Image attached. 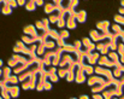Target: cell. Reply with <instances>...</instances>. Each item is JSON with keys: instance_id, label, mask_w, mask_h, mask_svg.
Wrapping results in <instances>:
<instances>
[{"instance_id": "obj_4", "label": "cell", "mask_w": 124, "mask_h": 99, "mask_svg": "<svg viewBox=\"0 0 124 99\" xmlns=\"http://www.w3.org/2000/svg\"><path fill=\"white\" fill-rule=\"evenodd\" d=\"M105 82H106V79L102 77V76H99V75H90L89 79L87 80V83L90 87H93L95 85H102Z\"/></svg>"}, {"instance_id": "obj_16", "label": "cell", "mask_w": 124, "mask_h": 99, "mask_svg": "<svg viewBox=\"0 0 124 99\" xmlns=\"http://www.w3.org/2000/svg\"><path fill=\"white\" fill-rule=\"evenodd\" d=\"M21 41L24 44V45H33V44H36V38H31V36H28V35H22L21 38Z\"/></svg>"}, {"instance_id": "obj_33", "label": "cell", "mask_w": 124, "mask_h": 99, "mask_svg": "<svg viewBox=\"0 0 124 99\" xmlns=\"http://www.w3.org/2000/svg\"><path fill=\"white\" fill-rule=\"evenodd\" d=\"M34 27L36 28L38 32H46V29H45V27H43V24H42L41 21H36L35 24H34Z\"/></svg>"}, {"instance_id": "obj_2", "label": "cell", "mask_w": 124, "mask_h": 99, "mask_svg": "<svg viewBox=\"0 0 124 99\" xmlns=\"http://www.w3.org/2000/svg\"><path fill=\"white\" fill-rule=\"evenodd\" d=\"M110 44H111V38H104L101 41H99L95 45V49L98 50L102 56H106L110 52Z\"/></svg>"}, {"instance_id": "obj_40", "label": "cell", "mask_w": 124, "mask_h": 99, "mask_svg": "<svg viewBox=\"0 0 124 99\" xmlns=\"http://www.w3.org/2000/svg\"><path fill=\"white\" fill-rule=\"evenodd\" d=\"M65 44H66V42H65V40H63V39H60V38L55 41V45H57V46H59V47H63Z\"/></svg>"}, {"instance_id": "obj_17", "label": "cell", "mask_w": 124, "mask_h": 99, "mask_svg": "<svg viewBox=\"0 0 124 99\" xmlns=\"http://www.w3.org/2000/svg\"><path fill=\"white\" fill-rule=\"evenodd\" d=\"M75 19L78 23H85V21H87V12L84 10L77 11V15H76V18Z\"/></svg>"}, {"instance_id": "obj_8", "label": "cell", "mask_w": 124, "mask_h": 99, "mask_svg": "<svg viewBox=\"0 0 124 99\" xmlns=\"http://www.w3.org/2000/svg\"><path fill=\"white\" fill-rule=\"evenodd\" d=\"M1 70H2V74H1V76H0V82L6 85L7 79L12 75V69H11L10 66H4Z\"/></svg>"}, {"instance_id": "obj_22", "label": "cell", "mask_w": 124, "mask_h": 99, "mask_svg": "<svg viewBox=\"0 0 124 99\" xmlns=\"http://www.w3.org/2000/svg\"><path fill=\"white\" fill-rule=\"evenodd\" d=\"M43 10H45V13L51 15V13H53V12L55 11V7H54V5H53L52 2H45Z\"/></svg>"}, {"instance_id": "obj_32", "label": "cell", "mask_w": 124, "mask_h": 99, "mask_svg": "<svg viewBox=\"0 0 124 99\" xmlns=\"http://www.w3.org/2000/svg\"><path fill=\"white\" fill-rule=\"evenodd\" d=\"M58 33H59V38L63 39V40H65V39H68V38L70 36V33H69L68 30H65V29H62V30L58 32Z\"/></svg>"}, {"instance_id": "obj_31", "label": "cell", "mask_w": 124, "mask_h": 99, "mask_svg": "<svg viewBox=\"0 0 124 99\" xmlns=\"http://www.w3.org/2000/svg\"><path fill=\"white\" fill-rule=\"evenodd\" d=\"M113 19H115L116 24H118V25H121V27L124 24V17L121 16V15H116V16L113 17Z\"/></svg>"}, {"instance_id": "obj_30", "label": "cell", "mask_w": 124, "mask_h": 99, "mask_svg": "<svg viewBox=\"0 0 124 99\" xmlns=\"http://www.w3.org/2000/svg\"><path fill=\"white\" fill-rule=\"evenodd\" d=\"M43 46H45V49L46 50H52V49H54L57 45H55V41H53V40H47L45 44H43Z\"/></svg>"}, {"instance_id": "obj_6", "label": "cell", "mask_w": 124, "mask_h": 99, "mask_svg": "<svg viewBox=\"0 0 124 99\" xmlns=\"http://www.w3.org/2000/svg\"><path fill=\"white\" fill-rule=\"evenodd\" d=\"M96 63H99V66H104V68H108V69L115 68V64L107 58V56H100Z\"/></svg>"}, {"instance_id": "obj_21", "label": "cell", "mask_w": 124, "mask_h": 99, "mask_svg": "<svg viewBox=\"0 0 124 99\" xmlns=\"http://www.w3.org/2000/svg\"><path fill=\"white\" fill-rule=\"evenodd\" d=\"M65 27H68L69 29H75L77 27V23H76V19L72 17V16H69L68 19H66V24Z\"/></svg>"}, {"instance_id": "obj_41", "label": "cell", "mask_w": 124, "mask_h": 99, "mask_svg": "<svg viewBox=\"0 0 124 99\" xmlns=\"http://www.w3.org/2000/svg\"><path fill=\"white\" fill-rule=\"evenodd\" d=\"M25 4H27L25 0H17V5L18 6H25Z\"/></svg>"}, {"instance_id": "obj_46", "label": "cell", "mask_w": 124, "mask_h": 99, "mask_svg": "<svg viewBox=\"0 0 124 99\" xmlns=\"http://www.w3.org/2000/svg\"><path fill=\"white\" fill-rule=\"evenodd\" d=\"M2 64H4V63H2V60L0 59V68H2Z\"/></svg>"}, {"instance_id": "obj_24", "label": "cell", "mask_w": 124, "mask_h": 99, "mask_svg": "<svg viewBox=\"0 0 124 99\" xmlns=\"http://www.w3.org/2000/svg\"><path fill=\"white\" fill-rule=\"evenodd\" d=\"M47 35H48V38H51V40H53V41H57V40L59 39V33H58L57 30H54V29H49V30L47 32Z\"/></svg>"}, {"instance_id": "obj_12", "label": "cell", "mask_w": 124, "mask_h": 99, "mask_svg": "<svg viewBox=\"0 0 124 99\" xmlns=\"http://www.w3.org/2000/svg\"><path fill=\"white\" fill-rule=\"evenodd\" d=\"M75 81H76L77 83L85 82V74L83 73L78 66H76V70H75Z\"/></svg>"}, {"instance_id": "obj_42", "label": "cell", "mask_w": 124, "mask_h": 99, "mask_svg": "<svg viewBox=\"0 0 124 99\" xmlns=\"http://www.w3.org/2000/svg\"><path fill=\"white\" fill-rule=\"evenodd\" d=\"M93 99H104V98H102L101 93H95V94H93Z\"/></svg>"}, {"instance_id": "obj_47", "label": "cell", "mask_w": 124, "mask_h": 99, "mask_svg": "<svg viewBox=\"0 0 124 99\" xmlns=\"http://www.w3.org/2000/svg\"><path fill=\"white\" fill-rule=\"evenodd\" d=\"M119 99H124V97H123V94H122V96H119Z\"/></svg>"}, {"instance_id": "obj_11", "label": "cell", "mask_w": 124, "mask_h": 99, "mask_svg": "<svg viewBox=\"0 0 124 99\" xmlns=\"http://www.w3.org/2000/svg\"><path fill=\"white\" fill-rule=\"evenodd\" d=\"M81 42H82L83 49L87 50L88 52H93V51L95 50V44H94V42H92V40H90L89 38H83Z\"/></svg>"}, {"instance_id": "obj_34", "label": "cell", "mask_w": 124, "mask_h": 99, "mask_svg": "<svg viewBox=\"0 0 124 99\" xmlns=\"http://www.w3.org/2000/svg\"><path fill=\"white\" fill-rule=\"evenodd\" d=\"M45 71L47 73V75L49 76L51 74H55L57 73V69H55V66H47V68H45Z\"/></svg>"}, {"instance_id": "obj_45", "label": "cell", "mask_w": 124, "mask_h": 99, "mask_svg": "<svg viewBox=\"0 0 124 99\" xmlns=\"http://www.w3.org/2000/svg\"><path fill=\"white\" fill-rule=\"evenodd\" d=\"M78 99H89V97H88L87 94H83V96H80V98Z\"/></svg>"}, {"instance_id": "obj_44", "label": "cell", "mask_w": 124, "mask_h": 99, "mask_svg": "<svg viewBox=\"0 0 124 99\" xmlns=\"http://www.w3.org/2000/svg\"><path fill=\"white\" fill-rule=\"evenodd\" d=\"M118 12H119L118 15H121V16H123V13H124V8H123V7H119V10H118Z\"/></svg>"}, {"instance_id": "obj_26", "label": "cell", "mask_w": 124, "mask_h": 99, "mask_svg": "<svg viewBox=\"0 0 124 99\" xmlns=\"http://www.w3.org/2000/svg\"><path fill=\"white\" fill-rule=\"evenodd\" d=\"M25 10L27 11H35L36 10V5H35V0H29L25 4Z\"/></svg>"}, {"instance_id": "obj_1", "label": "cell", "mask_w": 124, "mask_h": 99, "mask_svg": "<svg viewBox=\"0 0 124 99\" xmlns=\"http://www.w3.org/2000/svg\"><path fill=\"white\" fill-rule=\"evenodd\" d=\"M110 25L111 23L108 21H100L96 23V30H99L104 35V38H112L113 34L110 32Z\"/></svg>"}, {"instance_id": "obj_20", "label": "cell", "mask_w": 124, "mask_h": 99, "mask_svg": "<svg viewBox=\"0 0 124 99\" xmlns=\"http://www.w3.org/2000/svg\"><path fill=\"white\" fill-rule=\"evenodd\" d=\"M107 80H106V82L105 83H102V85H95V86H93L92 87V92H93V94H95V93H101L105 88H106V86H107Z\"/></svg>"}, {"instance_id": "obj_37", "label": "cell", "mask_w": 124, "mask_h": 99, "mask_svg": "<svg viewBox=\"0 0 124 99\" xmlns=\"http://www.w3.org/2000/svg\"><path fill=\"white\" fill-rule=\"evenodd\" d=\"M72 46L75 47L76 50H78V51H81V50L83 49V46H82V42H81V40H76L74 44H72Z\"/></svg>"}, {"instance_id": "obj_18", "label": "cell", "mask_w": 124, "mask_h": 99, "mask_svg": "<svg viewBox=\"0 0 124 99\" xmlns=\"http://www.w3.org/2000/svg\"><path fill=\"white\" fill-rule=\"evenodd\" d=\"M107 58L115 64V66H116V64L119 63V56H118L116 52H113V51H110V52L107 53Z\"/></svg>"}, {"instance_id": "obj_29", "label": "cell", "mask_w": 124, "mask_h": 99, "mask_svg": "<svg viewBox=\"0 0 124 99\" xmlns=\"http://www.w3.org/2000/svg\"><path fill=\"white\" fill-rule=\"evenodd\" d=\"M2 15H6V16H8V15H11L12 13V8L10 7V6H7V5H4L2 4V7H1V11H0Z\"/></svg>"}, {"instance_id": "obj_52", "label": "cell", "mask_w": 124, "mask_h": 99, "mask_svg": "<svg viewBox=\"0 0 124 99\" xmlns=\"http://www.w3.org/2000/svg\"><path fill=\"white\" fill-rule=\"evenodd\" d=\"M0 99H2V98H1V96H0Z\"/></svg>"}, {"instance_id": "obj_13", "label": "cell", "mask_w": 124, "mask_h": 99, "mask_svg": "<svg viewBox=\"0 0 124 99\" xmlns=\"http://www.w3.org/2000/svg\"><path fill=\"white\" fill-rule=\"evenodd\" d=\"M72 65H75V64H66V65L62 66L59 70H57V75H58V77H59V79H64V77L66 76L68 71L71 69V66H72Z\"/></svg>"}, {"instance_id": "obj_38", "label": "cell", "mask_w": 124, "mask_h": 99, "mask_svg": "<svg viewBox=\"0 0 124 99\" xmlns=\"http://www.w3.org/2000/svg\"><path fill=\"white\" fill-rule=\"evenodd\" d=\"M17 64H18V62L15 60V59H12V58H10V59L7 60V66H10V68H15Z\"/></svg>"}, {"instance_id": "obj_14", "label": "cell", "mask_w": 124, "mask_h": 99, "mask_svg": "<svg viewBox=\"0 0 124 99\" xmlns=\"http://www.w3.org/2000/svg\"><path fill=\"white\" fill-rule=\"evenodd\" d=\"M7 87V92L10 93L11 98H18L19 97V87L16 86H11V85H6Z\"/></svg>"}, {"instance_id": "obj_48", "label": "cell", "mask_w": 124, "mask_h": 99, "mask_svg": "<svg viewBox=\"0 0 124 99\" xmlns=\"http://www.w3.org/2000/svg\"><path fill=\"white\" fill-rule=\"evenodd\" d=\"M1 74H2V70H1V68H0V76H1Z\"/></svg>"}, {"instance_id": "obj_5", "label": "cell", "mask_w": 124, "mask_h": 99, "mask_svg": "<svg viewBox=\"0 0 124 99\" xmlns=\"http://www.w3.org/2000/svg\"><path fill=\"white\" fill-rule=\"evenodd\" d=\"M66 64H74V59H72V56L69 54V53H65V52H62V56H60V60H59V66H64Z\"/></svg>"}, {"instance_id": "obj_3", "label": "cell", "mask_w": 124, "mask_h": 99, "mask_svg": "<svg viewBox=\"0 0 124 99\" xmlns=\"http://www.w3.org/2000/svg\"><path fill=\"white\" fill-rule=\"evenodd\" d=\"M94 73H96L99 76H102V77H105L106 80H112L113 79V76H112V71H111V69H108V68H104V66H95L94 68Z\"/></svg>"}, {"instance_id": "obj_27", "label": "cell", "mask_w": 124, "mask_h": 99, "mask_svg": "<svg viewBox=\"0 0 124 99\" xmlns=\"http://www.w3.org/2000/svg\"><path fill=\"white\" fill-rule=\"evenodd\" d=\"M1 4H4V5H7V6H10L11 8H16L18 5H17V0H2L1 1Z\"/></svg>"}, {"instance_id": "obj_9", "label": "cell", "mask_w": 124, "mask_h": 99, "mask_svg": "<svg viewBox=\"0 0 124 99\" xmlns=\"http://www.w3.org/2000/svg\"><path fill=\"white\" fill-rule=\"evenodd\" d=\"M77 66L82 70L84 74H87V75H93V73H94V66H93V65L87 64L85 62H83V63H78V64H77Z\"/></svg>"}, {"instance_id": "obj_15", "label": "cell", "mask_w": 124, "mask_h": 99, "mask_svg": "<svg viewBox=\"0 0 124 99\" xmlns=\"http://www.w3.org/2000/svg\"><path fill=\"white\" fill-rule=\"evenodd\" d=\"M123 70H124L123 64H121V63L116 64V66H115V69L112 71V76L115 79H119L121 76H123Z\"/></svg>"}, {"instance_id": "obj_19", "label": "cell", "mask_w": 124, "mask_h": 99, "mask_svg": "<svg viewBox=\"0 0 124 99\" xmlns=\"http://www.w3.org/2000/svg\"><path fill=\"white\" fill-rule=\"evenodd\" d=\"M76 66H77V65H72L71 69L68 71V74H66V76H65V79H66L68 82L75 81V70H76Z\"/></svg>"}, {"instance_id": "obj_10", "label": "cell", "mask_w": 124, "mask_h": 99, "mask_svg": "<svg viewBox=\"0 0 124 99\" xmlns=\"http://www.w3.org/2000/svg\"><path fill=\"white\" fill-rule=\"evenodd\" d=\"M89 39L92 40V41H94V42H99V41H101L102 39H104V35L99 32V30H96V29H93V30H90L89 32Z\"/></svg>"}, {"instance_id": "obj_43", "label": "cell", "mask_w": 124, "mask_h": 99, "mask_svg": "<svg viewBox=\"0 0 124 99\" xmlns=\"http://www.w3.org/2000/svg\"><path fill=\"white\" fill-rule=\"evenodd\" d=\"M35 5L36 6H43L45 2H43V0H35Z\"/></svg>"}, {"instance_id": "obj_25", "label": "cell", "mask_w": 124, "mask_h": 99, "mask_svg": "<svg viewBox=\"0 0 124 99\" xmlns=\"http://www.w3.org/2000/svg\"><path fill=\"white\" fill-rule=\"evenodd\" d=\"M19 81H18V76L17 75H11L8 79H7V81H6V85H11V86H16L17 83H18Z\"/></svg>"}, {"instance_id": "obj_50", "label": "cell", "mask_w": 124, "mask_h": 99, "mask_svg": "<svg viewBox=\"0 0 124 99\" xmlns=\"http://www.w3.org/2000/svg\"><path fill=\"white\" fill-rule=\"evenodd\" d=\"M70 99H77V98H70Z\"/></svg>"}, {"instance_id": "obj_51", "label": "cell", "mask_w": 124, "mask_h": 99, "mask_svg": "<svg viewBox=\"0 0 124 99\" xmlns=\"http://www.w3.org/2000/svg\"><path fill=\"white\" fill-rule=\"evenodd\" d=\"M1 1H2V0H0V4H1Z\"/></svg>"}, {"instance_id": "obj_35", "label": "cell", "mask_w": 124, "mask_h": 99, "mask_svg": "<svg viewBox=\"0 0 124 99\" xmlns=\"http://www.w3.org/2000/svg\"><path fill=\"white\" fill-rule=\"evenodd\" d=\"M52 90V82L49 80H46L43 82V91H51Z\"/></svg>"}, {"instance_id": "obj_53", "label": "cell", "mask_w": 124, "mask_h": 99, "mask_svg": "<svg viewBox=\"0 0 124 99\" xmlns=\"http://www.w3.org/2000/svg\"><path fill=\"white\" fill-rule=\"evenodd\" d=\"M0 11H1V7H0Z\"/></svg>"}, {"instance_id": "obj_28", "label": "cell", "mask_w": 124, "mask_h": 99, "mask_svg": "<svg viewBox=\"0 0 124 99\" xmlns=\"http://www.w3.org/2000/svg\"><path fill=\"white\" fill-rule=\"evenodd\" d=\"M45 51H46V49H45V46H43V44H38V49H36V56L38 57H42L43 56V53H45Z\"/></svg>"}, {"instance_id": "obj_49", "label": "cell", "mask_w": 124, "mask_h": 99, "mask_svg": "<svg viewBox=\"0 0 124 99\" xmlns=\"http://www.w3.org/2000/svg\"><path fill=\"white\" fill-rule=\"evenodd\" d=\"M111 99H118V98H116V97H112V98H111Z\"/></svg>"}, {"instance_id": "obj_36", "label": "cell", "mask_w": 124, "mask_h": 99, "mask_svg": "<svg viewBox=\"0 0 124 99\" xmlns=\"http://www.w3.org/2000/svg\"><path fill=\"white\" fill-rule=\"evenodd\" d=\"M65 24H66V22H65V19H64L63 17H60V18L58 19V22H57V25H58V28H60V29H63V28L65 27Z\"/></svg>"}, {"instance_id": "obj_7", "label": "cell", "mask_w": 124, "mask_h": 99, "mask_svg": "<svg viewBox=\"0 0 124 99\" xmlns=\"http://www.w3.org/2000/svg\"><path fill=\"white\" fill-rule=\"evenodd\" d=\"M23 33H24V35H28V36H31V38H36V35H38V30L34 27V24L25 25L23 28Z\"/></svg>"}, {"instance_id": "obj_23", "label": "cell", "mask_w": 124, "mask_h": 99, "mask_svg": "<svg viewBox=\"0 0 124 99\" xmlns=\"http://www.w3.org/2000/svg\"><path fill=\"white\" fill-rule=\"evenodd\" d=\"M25 68H27V65H24V64H22V63H18L15 68H12V74H13V75H19Z\"/></svg>"}, {"instance_id": "obj_39", "label": "cell", "mask_w": 124, "mask_h": 99, "mask_svg": "<svg viewBox=\"0 0 124 99\" xmlns=\"http://www.w3.org/2000/svg\"><path fill=\"white\" fill-rule=\"evenodd\" d=\"M48 79H49L51 82H58V81H59V77H58L57 73H55V74H51V75L48 76Z\"/></svg>"}]
</instances>
